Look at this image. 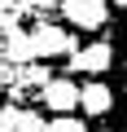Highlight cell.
Instances as JSON below:
<instances>
[{"label":"cell","mask_w":127,"mask_h":132,"mask_svg":"<svg viewBox=\"0 0 127 132\" xmlns=\"http://www.w3.org/2000/svg\"><path fill=\"white\" fill-rule=\"evenodd\" d=\"M31 40H35V57L40 62H53V57H70L79 44H75V31L66 22H40L31 27Z\"/></svg>","instance_id":"cell-2"},{"label":"cell","mask_w":127,"mask_h":132,"mask_svg":"<svg viewBox=\"0 0 127 132\" xmlns=\"http://www.w3.org/2000/svg\"><path fill=\"white\" fill-rule=\"evenodd\" d=\"M110 5H114V9H127V0H110Z\"/></svg>","instance_id":"cell-12"},{"label":"cell","mask_w":127,"mask_h":132,"mask_svg":"<svg viewBox=\"0 0 127 132\" xmlns=\"http://www.w3.org/2000/svg\"><path fill=\"white\" fill-rule=\"evenodd\" d=\"M44 106L53 110V114H70V110H79V97H83V84L79 79H70V75H53L48 84H44Z\"/></svg>","instance_id":"cell-4"},{"label":"cell","mask_w":127,"mask_h":132,"mask_svg":"<svg viewBox=\"0 0 127 132\" xmlns=\"http://www.w3.org/2000/svg\"><path fill=\"white\" fill-rule=\"evenodd\" d=\"M18 119H22V106H13V101L0 106V132H18Z\"/></svg>","instance_id":"cell-9"},{"label":"cell","mask_w":127,"mask_h":132,"mask_svg":"<svg viewBox=\"0 0 127 132\" xmlns=\"http://www.w3.org/2000/svg\"><path fill=\"white\" fill-rule=\"evenodd\" d=\"M44 128H48V123H44V114H40V110H26V106H22V119H18V132H44Z\"/></svg>","instance_id":"cell-11"},{"label":"cell","mask_w":127,"mask_h":132,"mask_svg":"<svg viewBox=\"0 0 127 132\" xmlns=\"http://www.w3.org/2000/svg\"><path fill=\"white\" fill-rule=\"evenodd\" d=\"M114 66H118V88H114L118 93V106L114 110H118V132H127V31H123V44H118V62Z\"/></svg>","instance_id":"cell-8"},{"label":"cell","mask_w":127,"mask_h":132,"mask_svg":"<svg viewBox=\"0 0 127 132\" xmlns=\"http://www.w3.org/2000/svg\"><path fill=\"white\" fill-rule=\"evenodd\" d=\"M118 106V93L105 84V79H88L83 84V97H79V110L88 114V119H105L110 110Z\"/></svg>","instance_id":"cell-5"},{"label":"cell","mask_w":127,"mask_h":132,"mask_svg":"<svg viewBox=\"0 0 127 132\" xmlns=\"http://www.w3.org/2000/svg\"><path fill=\"white\" fill-rule=\"evenodd\" d=\"M66 62H70V71H79V75H105L110 66L118 62V48H114L110 40H92V44L75 48Z\"/></svg>","instance_id":"cell-3"},{"label":"cell","mask_w":127,"mask_h":132,"mask_svg":"<svg viewBox=\"0 0 127 132\" xmlns=\"http://www.w3.org/2000/svg\"><path fill=\"white\" fill-rule=\"evenodd\" d=\"M48 79H53V75H48V62H31V66H22V75H18V84H13L9 93H13V97L26 93V88H31V93H44Z\"/></svg>","instance_id":"cell-7"},{"label":"cell","mask_w":127,"mask_h":132,"mask_svg":"<svg viewBox=\"0 0 127 132\" xmlns=\"http://www.w3.org/2000/svg\"><path fill=\"white\" fill-rule=\"evenodd\" d=\"M96 132H114V128H96Z\"/></svg>","instance_id":"cell-14"},{"label":"cell","mask_w":127,"mask_h":132,"mask_svg":"<svg viewBox=\"0 0 127 132\" xmlns=\"http://www.w3.org/2000/svg\"><path fill=\"white\" fill-rule=\"evenodd\" d=\"M0 48H5V53H0V57H5V62H18V66H31V62H40L35 57V40H31V31H5V40H0Z\"/></svg>","instance_id":"cell-6"},{"label":"cell","mask_w":127,"mask_h":132,"mask_svg":"<svg viewBox=\"0 0 127 132\" xmlns=\"http://www.w3.org/2000/svg\"><path fill=\"white\" fill-rule=\"evenodd\" d=\"M44 132H88V123H79L75 114H57V119H53Z\"/></svg>","instance_id":"cell-10"},{"label":"cell","mask_w":127,"mask_h":132,"mask_svg":"<svg viewBox=\"0 0 127 132\" xmlns=\"http://www.w3.org/2000/svg\"><path fill=\"white\" fill-rule=\"evenodd\" d=\"M0 106H5V84H0Z\"/></svg>","instance_id":"cell-13"},{"label":"cell","mask_w":127,"mask_h":132,"mask_svg":"<svg viewBox=\"0 0 127 132\" xmlns=\"http://www.w3.org/2000/svg\"><path fill=\"white\" fill-rule=\"evenodd\" d=\"M110 9H114L110 0H57L61 22L70 31H88V35H96V31L110 27Z\"/></svg>","instance_id":"cell-1"}]
</instances>
